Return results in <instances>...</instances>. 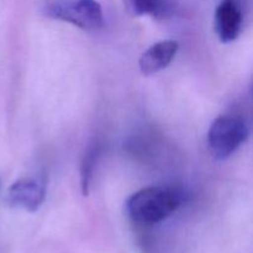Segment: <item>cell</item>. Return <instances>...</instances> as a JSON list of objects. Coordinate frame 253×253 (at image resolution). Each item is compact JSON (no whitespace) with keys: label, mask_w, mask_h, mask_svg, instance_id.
I'll use <instances>...</instances> for the list:
<instances>
[{"label":"cell","mask_w":253,"mask_h":253,"mask_svg":"<svg viewBox=\"0 0 253 253\" xmlns=\"http://www.w3.org/2000/svg\"><path fill=\"white\" fill-rule=\"evenodd\" d=\"M184 202L179 189L167 185L147 187L131 195L126 211L132 221L140 225H155L169 217Z\"/></svg>","instance_id":"cell-1"},{"label":"cell","mask_w":253,"mask_h":253,"mask_svg":"<svg viewBox=\"0 0 253 253\" xmlns=\"http://www.w3.org/2000/svg\"><path fill=\"white\" fill-rule=\"evenodd\" d=\"M250 130L241 118L221 115L212 121L208 132V146L215 160L231 157L249 138Z\"/></svg>","instance_id":"cell-2"},{"label":"cell","mask_w":253,"mask_h":253,"mask_svg":"<svg viewBox=\"0 0 253 253\" xmlns=\"http://www.w3.org/2000/svg\"><path fill=\"white\" fill-rule=\"evenodd\" d=\"M47 15L66 21L84 31H96L104 26L103 7L96 0H66L47 7Z\"/></svg>","instance_id":"cell-3"},{"label":"cell","mask_w":253,"mask_h":253,"mask_svg":"<svg viewBox=\"0 0 253 253\" xmlns=\"http://www.w3.org/2000/svg\"><path fill=\"white\" fill-rule=\"evenodd\" d=\"M46 198V187L36 178H22L12 183L6 194V204L12 209L35 212Z\"/></svg>","instance_id":"cell-4"},{"label":"cell","mask_w":253,"mask_h":253,"mask_svg":"<svg viewBox=\"0 0 253 253\" xmlns=\"http://www.w3.org/2000/svg\"><path fill=\"white\" fill-rule=\"evenodd\" d=\"M242 11L237 0H221L215 11V31L222 43L235 41L241 34Z\"/></svg>","instance_id":"cell-5"},{"label":"cell","mask_w":253,"mask_h":253,"mask_svg":"<svg viewBox=\"0 0 253 253\" xmlns=\"http://www.w3.org/2000/svg\"><path fill=\"white\" fill-rule=\"evenodd\" d=\"M179 49V43L174 40H165L156 42L148 47L138 61L140 71L143 76H152L163 71L174 59Z\"/></svg>","instance_id":"cell-6"},{"label":"cell","mask_w":253,"mask_h":253,"mask_svg":"<svg viewBox=\"0 0 253 253\" xmlns=\"http://www.w3.org/2000/svg\"><path fill=\"white\" fill-rule=\"evenodd\" d=\"M125 2L136 16L150 15L152 17H165L172 10L169 0H125Z\"/></svg>","instance_id":"cell-7"},{"label":"cell","mask_w":253,"mask_h":253,"mask_svg":"<svg viewBox=\"0 0 253 253\" xmlns=\"http://www.w3.org/2000/svg\"><path fill=\"white\" fill-rule=\"evenodd\" d=\"M100 155L101 146L99 143H94V145H91L88 148L85 155L83 156V160H82L81 163V189L82 194L84 197H86L89 194L91 179H93L94 172H95V168L96 165H98L99 158H100Z\"/></svg>","instance_id":"cell-8"}]
</instances>
